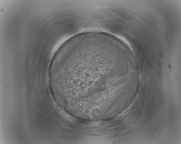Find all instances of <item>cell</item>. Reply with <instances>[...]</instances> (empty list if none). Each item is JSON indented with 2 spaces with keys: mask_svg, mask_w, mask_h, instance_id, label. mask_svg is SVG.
<instances>
[{
  "mask_svg": "<svg viewBox=\"0 0 181 144\" xmlns=\"http://www.w3.org/2000/svg\"><path fill=\"white\" fill-rule=\"evenodd\" d=\"M68 66L66 88L75 105L82 108L98 110L113 103L114 81L103 70L111 64L100 58H89Z\"/></svg>",
  "mask_w": 181,
  "mask_h": 144,
  "instance_id": "1",
  "label": "cell"
}]
</instances>
